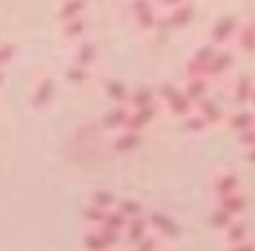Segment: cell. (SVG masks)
<instances>
[{"mask_svg": "<svg viewBox=\"0 0 255 251\" xmlns=\"http://www.w3.org/2000/svg\"><path fill=\"white\" fill-rule=\"evenodd\" d=\"M112 225L114 227H119L121 225V218H119V216H114V218H112Z\"/></svg>", "mask_w": 255, "mask_h": 251, "instance_id": "1", "label": "cell"}]
</instances>
